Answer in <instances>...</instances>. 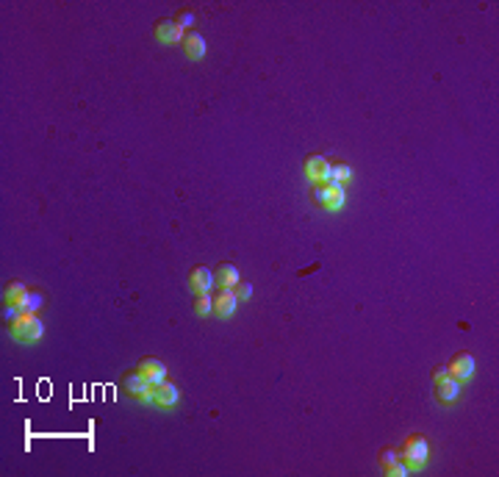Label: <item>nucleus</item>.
Segmentation results:
<instances>
[{"mask_svg": "<svg viewBox=\"0 0 499 477\" xmlns=\"http://www.w3.org/2000/svg\"><path fill=\"white\" fill-rule=\"evenodd\" d=\"M8 333H11V339L19 341V344H36V341L44 336V325H42V319H39L36 314L19 311V314L8 322Z\"/></svg>", "mask_w": 499, "mask_h": 477, "instance_id": "1", "label": "nucleus"}, {"mask_svg": "<svg viewBox=\"0 0 499 477\" xmlns=\"http://www.w3.org/2000/svg\"><path fill=\"white\" fill-rule=\"evenodd\" d=\"M311 200H313V206H319L322 211L338 214V211H344V206H347V189L338 186V184H333V181H327V184H313Z\"/></svg>", "mask_w": 499, "mask_h": 477, "instance_id": "2", "label": "nucleus"}, {"mask_svg": "<svg viewBox=\"0 0 499 477\" xmlns=\"http://www.w3.org/2000/svg\"><path fill=\"white\" fill-rule=\"evenodd\" d=\"M430 455H433V450H430V442H427L425 436H411V439L405 442L402 453H400L402 464H405L411 472H422V469L427 467Z\"/></svg>", "mask_w": 499, "mask_h": 477, "instance_id": "3", "label": "nucleus"}, {"mask_svg": "<svg viewBox=\"0 0 499 477\" xmlns=\"http://www.w3.org/2000/svg\"><path fill=\"white\" fill-rule=\"evenodd\" d=\"M122 389H125V394H128L131 400H136L139 405H153V400H156V386H153L150 380H145L139 372L128 375V378L122 380Z\"/></svg>", "mask_w": 499, "mask_h": 477, "instance_id": "4", "label": "nucleus"}, {"mask_svg": "<svg viewBox=\"0 0 499 477\" xmlns=\"http://www.w3.org/2000/svg\"><path fill=\"white\" fill-rule=\"evenodd\" d=\"M330 161L325 156H308L305 159V178L311 184H327L330 181Z\"/></svg>", "mask_w": 499, "mask_h": 477, "instance_id": "5", "label": "nucleus"}, {"mask_svg": "<svg viewBox=\"0 0 499 477\" xmlns=\"http://www.w3.org/2000/svg\"><path fill=\"white\" fill-rule=\"evenodd\" d=\"M239 311V297L234 294V289H220V294L214 297V316L220 319H231Z\"/></svg>", "mask_w": 499, "mask_h": 477, "instance_id": "6", "label": "nucleus"}, {"mask_svg": "<svg viewBox=\"0 0 499 477\" xmlns=\"http://www.w3.org/2000/svg\"><path fill=\"white\" fill-rule=\"evenodd\" d=\"M178 403H181V391H178L175 383L164 380L161 386H156V400H153L156 408H161V411H175Z\"/></svg>", "mask_w": 499, "mask_h": 477, "instance_id": "7", "label": "nucleus"}, {"mask_svg": "<svg viewBox=\"0 0 499 477\" xmlns=\"http://www.w3.org/2000/svg\"><path fill=\"white\" fill-rule=\"evenodd\" d=\"M156 39H158L161 45H181V42L186 39V33H183V28L178 25V19H161V22L156 25Z\"/></svg>", "mask_w": 499, "mask_h": 477, "instance_id": "8", "label": "nucleus"}, {"mask_svg": "<svg viewBox=\"0 0 499 477\" xmlns=\"http://www.w3.org/2000/svg\"><path fill=\"white\" fill-rule=\"evenodd\" d=\"M214 286H217V277H214L211 269H206V266H195V269H192V275H189V289H192L195 294H211Z\"/></svg>", "mask_w": 499, "mask_h": 477, "instance_id": "9", "label": "nucleus"}, {"mask_svg": "<svg viewBox=\"0 0 499 477\" xmlns=\"http://www.w3.org/2000/svg\"><path fill=\"white\" fill-rule=\"evenodd\" d=\"M436 397H439L441 405L452 408V405L461 400V380H455L452 375L444 378V380H439V383H436Z\"/></svg>", "mask_w": 499, "mask_h": 477, "instance_id": "10", "label": "nucleus"}, {"mask_svg": "<svg viewBox=\"0 0 499 477\" xmlns=\"http://www.w3.org/2000/svg\"><path fill=\"white\" fill-rule=\"evenodd\" d=\"M475 372H477V361L469 355V353H464V355H455L452 358V364H450V375L455 378V380H472L475 378Z\"/></svg>", "mask_w": 499, "mask_h": 477, "instance_id": "11", "label": "nucleus"}, {"mask_svg": "<svg viewBox=\"0 0 499 477\" xmlns=\"http://www.w3.org/2000/svg\"><path fill=\"white\" fill-rule=\"evenodd\" d=\"M145 380H150L153 386H161L167 380V364H161L158 358H145L139 361V369H136Z\"/></svg>", "mask_w": 499, "mask_h": 477, "instance_id": "12", "label": "nucleus"}, {"mask_svg": "<svg viewBox=\"0 0 499 477\" xmlns=\"http://www.w3.org/2000/svg\"><path fill=\"white\" fill-rule=\"evenodd\" d=\"M183 53L189 56V61H200V58H206V53H208V45H206V39L200 36V33H186V39H183Z\"/></svg>", "mask_w": 499, "mask_h": 477, "instance_id": "13", "label": "nucleus"}, {"mask_svg": "<svg viewBox=\"0 0 499 477\" xmlns=\"http://www.w3.org/2000/svg\"><path fill=\"white\" fill-rule=\"evenodd\" d=\"M214 277H217V286H220V289H236V283L242 280V275H239V269H236L234 264H220V269L214 272Z\"/></svg>", "mask_w": 499, "mask_h": 477, "instance_id": "14", "label": "nucleus"}, {"mask_svg": "<svg viewBox=\"0 0 499 477\" xmlns=\"http://www.w3.org/2000/svg\"><path fill=\"white\" fill-rule=\"evenodd\" d=\"M28 294V286L22 280H11L6 289H3V302L6 305H19V300Z\"/></svg>", "mask_w": 499, "mask_h": 477, "instance_id": "15", "label": "nucleus"}, {"mask_svg": "<svg viewBox=\"0 0 499 477\" xmlns=\"http://www.w3.org/2000/svg\"><path fill=\"white\" fill-rule=\"evenodd\" d=\"M352 175H355V172H352V167H350V164H344V161L330 167V181H333V184H338V186H347V184L352 181Z\"/></svg>", "mask_w": 499, "mask_h": 477, "instance_id": "16", "label": "nucleus"}, {"mask_svg": "<svg viewBox=\"0 0 499 477\" xmlns=\"http://www.w3.org/2000/svg\"><path fill=\"white\" fill-rule=\"evenodd\" d=\"M44 305V297H42V291H33V289H28V294L19 300V311H31V314H36L39 308Z\"/></svg>", "mask_w": 499, "mask_h": 477, "instance_id": "17", "label": "nucleus"}, {"mask_svg": "<svg viewBox=\"0 0 499 477\" xmlns=\"http://www.w3.org/2000/svg\"><path fill=\"white\" fill-rule=\"evenodd\" d=\"M195 314H197V316H211V314H214V297H211V294H197V300H195Z\"/></svg>", "mask_w": 499, "mask_h": 477, "instance_id": "18", "label": "nucleus"}, {"mask_svg": "<svg viewBox=\"0 0 499 477\" xmlns=\"http://www.w3.org/2000/svg\"><path fill=\"white\" fill-rule=\"evenodd\" d=\"M383 475H388V477H405V475H411V469L402 464V458L400 461H394V464H388V467H383Z\"/></svg>", "mask_w": 499, "mask_h": 477, "instance_id": "19", "label": "nucleus"}, {"mask_svg": "<svg viewBox=\"0 0 499 477\" xmlns=\"http://www.w3.org/2000/svg\"><path fill=\"white\" fill-rule=\"evenodd\" d=\"M234 294L239 297V302H247L250 297H252V286H250V283H242V280H239V283H236V289H234Z\"/></svg>", "mask_w": 499, "mask_h": 477, "instance_id": "20", "label": "nucleus"}, {"mask_svg": "<svg viewBox=\"0 0 499 477\" xmlns=\"http://www.w3.org/2000/svg\"><path fill=\"white\" fill-rule=\"evenodd\" d=\"M178 25L186 31V28H192L195 25V14L192 11H183V14H178Z\"/></svg>", "mask_w": 499, "mask_h": 477, "instance_id": "21", "label": "nucleus"}, {"mask_svg": "<svg viewBox=\"0 0 499 477\" xmlns=\"http://www.w3.org/2000/svg\"><path fill=\"white\" fill-rule=\"evenodd\" d=\"M394 461H400V455H397V453H391V450L380 453V464H383V467H388V464H394Z\"/></svg>", "mask_w": 499, "mask_h": 477, "instance_id": "22", "label": "nucleus"}, {"mask_svg": "<svg viewBox=\"0 0 499 477\" xmlns=\"http://www.w3.org/2000/svg\"><path fill=\"white\" fill-rule=\"evenodd\" d=\"M444 378H450V366H439V369L433 372V380H436V383L444 380Z\"/></svg>", "mask_w": 499, "mask_h": 477, "instance_id": "23", "label": "nucleus"}]
</instances>
